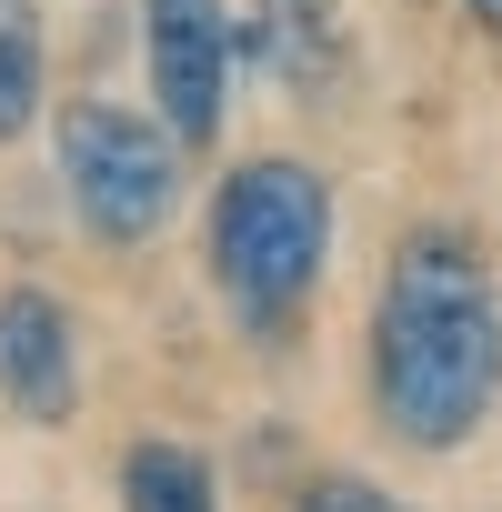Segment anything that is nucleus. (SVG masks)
<instances>
[{"instance_id":"f257e3e1","label":"nucleus","mask_w":502,"mask_h":512,"mask_svg":"<svg viewBox=\"0 0 502 512\" xmlns=\"http://www.w3.org/2000/svg\"><path fill=\"white\" fill-rule=\"evenodd\" d=\"M492 392H502V312L482 282V251L432 221L392 251V282L372 312V402L412 452H452L482 432Z\"/></svg>"},{"instance_id":"f03ea898","label":"nucleus","mask_w":502,"mask_h":512,"mask_svg":"<svg viewBox=\"0 0 502 512\" xmlns=\"http://www.w3.org/2000/svg\"><path fill=\"white\" fill-rule=\"evenodd\" d=\"M332 251V191L302 161H241L211 201V272L241 302V322H282L312 302Z\"/></svg>"},{"instance_id":"7ed1b4c3","label":"nucleus","mask_w":502,"mask_h":512,"mask_svg":"<svg viewBox=\"0 0 502 512\" xmlns=\"http://www.w3.org/2000/svg\"><path fill=\"white\" fill-rule=\"evenodd\" d=\"M61 181H71V201L101 241H151L171 221L181 161H171V131H151L141 111L71 101L61 111Z\"/></svg>"},{"instance_id":"20e7f679","label":"nucleus","mask_w":502,"mask_h":512,"mask_svg":"<svg viewBox=\"0 0 502 512\" xmlns=\"http://www.w3.org/2000/svg\"><path fill=\"white\" fill-rule=\"evenodd\" d=\"M221 81H231L221 0H151V91H161V131L171 141H211L221 131Z\"/></svg>"},{"instance_id":"39448f33","label":"nucleus","mask_w":502,"mask_h":512,"mask_svg":"<svg viewBox=\"0 0 502 512\" xmlns=\"http://www.w3.org/2000/svg\"><path fill=\"white\" fill-rule=\"evenodd\" d=\"M0 392L31 422H71L81 352H71V312L51 292H0Z\"/></svg>"},{"instance_id":"423d86ee","label":"nucleus","mask_w":502,"mask_h":512,"mask_svg":"<svg viewBox=\"0 0 502 512\" xmlns=\"http://www.w3.org/2000/svg\"><path fill=\"white\" fill-rule=\"evenodd\" d=\"M121 502H131V512H221L201 452H181V442H141V452L121 462Z\"/></svg>"},{"instance_id":"0eeeda50","label":"nucleus","mask_w":502,"mask_h":512,"mask_svg":"<svg viewBox=\"0 0 502 512\" xmlns=\"http://www.w3.org/2000/svg\"><path fill=\"white\" fill-rule=\"evenodd\" d=\"M41 111V21L31 0H0V141H21Z\"/></svg>"},{"instance_id":"6e6552de","label":"nucleus","mask_w":502,"mask_h":512,"mask_svg":"<svg viewBox=\"0 0 502 512\" xmlns=\"http://www.w3.org/2000/svg\"><path fill=\"white\" fill-rule=\"evenodd\" d=\"M302 512H402V502H382V492H362V482H312Z\"/></svg>"},{"instance_id":"1a4fd4ad","label":"nucleus","mask_w":502,"mask_h":512,"mask_svg":"<svg viewBox=\"0 0 502 512\" xmlns=\"http://www.w3.org/2000/svg\"><path fill=\"white\" fill-rule=\"evenodd\" d=\"M272 11H282V21H302V31H312V21H322V0H272Z\"/></svg>"},{"instance_id":"9d476101","label":"nucleus","mask_w":502,"mask_h":512,"mask_svg":"<svg viewBox=\"0 0 502 512\" xmlns=\"http://www.w3.org/2000/svg\"><path fill=\"white\" fill-rule=\"evenodd\" d=\"M472 21H482V31H492V41H502V0H472Z\"/></svg>"}]
</instances>
